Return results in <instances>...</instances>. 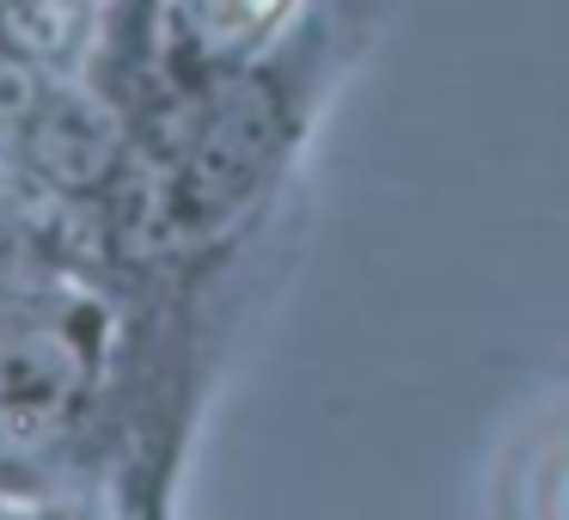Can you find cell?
<instances>
[{
    "mask_svg": "<svg viewBox=\"0 0 569 520\" xmlns=\"http://www.w3.org/2000/svg\"><path fill=\"white\" fill-rule=\"evenodd\" d=\"M68 392H74V361L62 356V343H13L0 356V429L13 441H38L62 417Z\"/></svg>",
    "mask_w": 569,
    "mask_h": 520,
    "instance_id": "6da1fadb",
    "label": "cell"
},
{
    "mask_svg": "<svg viewBox=\"0 0 569 520\" xmlns=\"http://www.w3.org/2000/svg\"><path fill=\"white\" fill-rule=\"evenodd\" d=\"M104 141H99V129L87 123V117L74 111V104H62V111H50L43 117V129H38V160L50 166L56 178H68V184H74V178H87L92 166L104 160Z\"/></svg>",
    "mask_w": 569,
    "mask_h": 520,
    "instance_id": "7a4b0ae2",
    "label": "cell"
},
{
    "mask_svg": "<svg viewBox=\"0 0 569 520\" xmlns=\"http://www.w3.org/2000/svg\"><path fill=\"white\" fill-rule=\"evenodd\" d=\"M31 104V74L13 62H0V117H19Z\"/></svg>",
    "mask_w": 569,
    "mask_h": 520,
    "instance_id": "3957f363",
    "label": "cell"
}]
</instances>
